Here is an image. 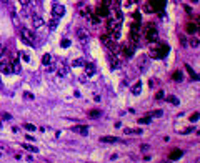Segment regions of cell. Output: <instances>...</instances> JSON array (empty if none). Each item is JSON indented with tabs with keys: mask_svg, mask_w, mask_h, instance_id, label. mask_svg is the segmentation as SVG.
<instances>
[{
	"mask_svg": "<svg viewBox=\"0 0 200 163\" xmlns=\"http://www.w3.org/2000/svg\"><path fill=\"white\" fill-rule=\"evenodd\" d=\"M97 15H98V17H107V15H108V7H107V5H100V7H98V9H97Z\"/></svg>",
	"mask_w": 200,
	"mask_h": 163,
	"instance_id": "5bb4252c",
	"label": "cell"
},
{
	"mask_svg": "<svg viewBox=\"0 0 200 163\" xmlns=\"http://www.w3.org/2000/svg\"><path fill=\"white\" fill-rule=\"evenodd\" d=\"M113 12H115V15H117V20L123 22V14H122V10L118 9V7H115V9H113Z\"/></svg>",
	"mask_w": 200,
	"mask_h": 163,
	"instance_id": "d4e9b609",
	"label": "cell"
},
{
	"mask_svg": "<svg viewBox=\"0 0 200 163\" xmlns=\"http://www.w3.org/2000/svg\"><path fill=\"white\" fill-rule=\"evenodd\" d=\"M107 28H108V35H110L113 40H118L120 38V28H122V22L115 19H110L107 22Z\"/></svg>",
	"mask_w": 200,
	"mask_h": 163,
	"instance_id": "6da1fadb",
	"label": "cell"
},
{
	"mask_svg": "<svg viewBox=\"0 0 200 163\" xmlns=\"http://www.w3.org/2000/svg\"><path fill=\"white\" fill-rule=\"evenodd\" d=\"M152 118H154L152 115H149V116H142V118H139V123H140V125H149L150 121H152Z\"/></svg>",
	"mask_w": 200,
	"mask_h": 163,
	"instance_id": "ac0fdd59",
	"label": "cell"
},
{
	"mask_svg": "<svg viewBox=\"0 0 200 163\" xmlns=\"http://www.w3.org/2000/svg\"><path fill=\"white\" fill-rule=\"evenodd\" d=\"M194 2H195V4H197V2H199V0H194Z\"/></svg>",
	"mask_w": 200,
	"mask_h": 163,
	"instance_id": "c3c4849f",
	"label": "cell"
},
{
	"mask_svg": "<svg viewBox=\"0 0 200 163\" xmlns=\"http://www.w3.org/2000/svg\"><path fill=\"white\" fill-rule=\"evenodd\" d=\"M25 150H28V152H32V153H38V148L37 146H33V145H28V143H23L22 145Z\"/></svg>",
	"mask_w": 200,
	"mask_h": 163,
	"instance_id": "ffe728a7",
	"label": "cell"
},
{
	"mask_svg": "<svg viewBox=\"0 0 200 163\" xmlns=\"http://www.w3.org/2000/svg\"><path fill=\"white\" fill-rule=\"evenodd\" d=\"M23 98H25V100H33V95L28 93V92H23Z\"/></svg>",
	"mask_w": 200,
	"mask_h": 163,
	"instance_id": "8d00e7d4",
	"label": "cell"
},
{
	"mask_svg": "<svg viewBox=\"0 0 200 163\" xmlns=\"http://www.w3.org/2000/svg\"><path fill=\"white\" fill-rule=\"evenodd\" d=\"M50 60H52V55H50V53H45V55L42 57V63H43L45 67H47V65H50V63H52Z\"/></svg>",
	"mask_w": 200,
	"mask_h": 163,
	"instance_id": "7402d4cb",
	"label": "cell"
},
{
	"mask_svg": "<svg viewBox=\"0 0 200 163\" xmlns=\"http://www.w3.org/2000/svg\"><path fill=\"white\" fill-rule=\"evenodd\" d=\"M122 48H123L122 52H123V55H125V57H132V55H134V45H123Z\"/></svg>",
	"mask_w": 200,
	"mask_h": 163,
	"instance_id": "2e32d148",
	"label": "cell"
},
{
	"mask_svg": "<svg viewBox=\"0 0 200 163\" xmlns=\"http://www.w3.org/2000/svg\"><path fill=\"white\" fill-rule=\"evenodd\" d=\"M77 38L80 40V43L82 45H85V43L89 42V32L85 30V28H77Z\"/></svg>",
	"mask_w": 200,
	"mask_h": 163,
	"instance_id": "8992f818",
	"label": "cell"
},
{
	"mask_svg": "<svg viewBox=\"0 0 200 163\" xmlns=\"http://www.w3.org/2000/svg\"><path fill=\"white\" fill-rule=\"evenodd\" d=\"M123 131H125L127 135H142L144 133L142 128H123Z\"/></svg>",
	"mask_w": 200,
	"mask_h": 163,
	"instance_id": "9a60e30c",
	"label": "cell"
},
{
	"mask_svg": "<svg viewBox=\"0 0 200 163\" xmlns=\"http://www.w3.org/2000/svg\"><path fill=\"white\" fill-rule=\"evenodd\" d=\"M2 120H12V115L10 113H2Z\"/></svg>",
	"mask_w": 200,
	"mask_h": 163,
	"instance_id": "f35d334b",
	"label": "cell"
},
{
	"mask_svg": "<svg viewBox=\"0 0 200 163\" xmlns=\"http://www.w3.org/2000/svg\"><path fill=\"white\" fill-rule=\"evenodd\" d=\"M23 128H25L27 131H35V130H37V126L32 125V123H25V125H23Z\"/></svg>",
	"mask_w": 200,
	"mask_h": 163,
	"instance_id": "f546056e",
	"label": "cell"
},
{
	"mask_svg": "<svg viewBox=\"0 0 200 163\" xmlns=\"http://www.w3.org/2000/svg\"><path fill=\"white\" fill-rule=\"evenodd\" d=\"M84 67H85V72H87V77H93L95 75V65L93 63L87 62V63H84Z\"/></svg>",
	"mask_w": 200,
	"mask_h": 163,
	"instance_id": "7c38bea8",
	"label": "cell"
},
{
	"mask_svg": "<svg viewBox=\"0 0 200 163\" xmlns=\"http://www.w3.org/2000/svg\"><path fill=\"white\" fill-rule=\"evenodd\" d=\"M0 128H2V123H0Z\"/></svg>",
	"mask_w": 200,
	"mask_h": 163,
	"instance_id": "681fc988",
	"label": "cell"
},
{
	"mask_svg": "<svg viewBox=\"0 0 200 163\" xmlns=\"http://www.w3.org/2000/svg\"><path fill=\"white\" fill-rule=\"evenodd\" d=\"M145 38L149 42H155L157 40V28L154 27V23H150V25L145 27Z\"/></svg>",
	"mask_w": 200,
	"mask_h": 163,
	"instance_id": "277c9868",
	"label": "cell"
},
{
	"mask_svg": "<svg viewBox=\"0 0 200 163\" xmlns=\"http://www.w3.org/2000/svg\"><path fill=\"white\" fill-rule=\"evenodd\" d=\"M172 78L175 80V82H182V80H183V73H182V72H173Z\"/></svg>",
	"mask_w": 200,
	"mask_h": 163,
	"instance_id": "603a6c76",
	"label": "cell"
},
{
	"mask_svg": "<svg viewBox=\"0 0 200 163\" xmlns=\"http://www.w3.org/2000/svg\"><path fill=\"white\" fill-rule=\"evenodd\" d=\"M72 131L79 133V135H84V136L89 135V128H87L85 125H75V126H72Z\"/></svg>",
	"mask_w": 200,
	"mask_h": 163,
	"instance_id": "30bf717a",
	"label": "cell"
},
{
	"mask_svg": "<svg viewBox=\"0 0 200 163\" xmlns=\"http://www.w3.org/2000/svg\"><path fill=\"white\" fill-rule=\"evenodd\" d=\"M185 70H187V72H188V73H190V77H192V78H194V80H199V75H197L195 72L192 70V67H190V65H185Z\"/></svg>",
	"mask_w": 200,
	"mask_h": 163,
	"instance_id": "cb8c5ba5",
	"label": "cell"
},
{
	"mask_svg": "<svg viewBox=\"0 0 200 163\" xmlns=\"http://www.w3.org/2000/svg\"><path fill=\"white\" fill-rule=\"evenodd\" d=\"M157 98H158V100H160V98H163V92H158L157 93Z\"/></svg>",
	"mask_w": 200,
	"mask_h": 163,
	"instance_id": "f6af8a7d",
	"label": "cell"
},
{
	"mask_svg": "<svg viewBox=\"0 0 200 163\" xmlns=\"http://www.w3.org/2000/svg\"><path fill=\"white\" fill-rule=\"evenodd\" d=\"M190 45L192 47H194V48H199V38H192V40H190Z\"/></svg>",
	"mask_w": 200,
	"mask_h": 163,
	"instance_id": "e575fe53",
	"label": "cell"
},
{
	"mask_svg": "<svg viewBox=\"0 0 200 163\" xmlns=\"http://www.w3.org/2000/svg\"><path fill=\"white\" fill-rule=\"evenodd\" d=\"M70 45H72V42H70V40H67V38L60 42V47H62V48H69Z\"/></svg>",
	"mask_w": 200,
	"mask_h": 163,
	"instance_id": "1f68e13d",
	"label": "cell"
},
{
	"mask_svg": "<svg viewBox=\"0 0 200 163\" xmlns=\"http://www.w3.org/2000/svg\"><path fill=\"white\" fill-rule=\"evenodd\" d=\"M162 115H163V112H162V110H155V112L152 113V116H155V118H160Z\"/></svg>",
	"mask_w": 200,
	"mask_h": 163,
	"instance_id": "d590c367",
	"label": "cell"
},
{
	"mask_svg": "<svg viewBox=\"0 0 200 163\" xmlns=\"http://www.w3.org/2000/svg\"><path fill=\"white\" fill-rule=\"evenodd\" d=\"M57 25H58V20H57V17H53V19L48 22V27H50V30H55Z\"/></svg>",
	"mask_w": 200,
	"mask_h": 163,
	"instance_id": "484cf974",
	"label": "cell"
},
{
	"mask_svg": "<svg viewBox=\"0 0 200 163\" xmlns=\"http://www.w3.org/2000/svg\"><path fill=\"white\" fill-rule=\"evenodd\" d=\"M0 72H4L5 75H12L14 73L12 63H10V62H0Z\"/></svg>",
	"mask_w": 200,
	"mask_h": 163,
	"instance_id": "9c48e42d",
	"label": "cell"
},
{
	"mask_svg": "<svg viewBox=\"0 0 200 163\" xmlns=\"http://www.w3.org/2000/svg\"><path fill=\"white\" fill-rule=\"evenodd\" d=\"M187 32L188 33H197V25L195 23H188V25H187Z\"/></svg>",
	"mask_w": 200,
	"mask_h": 163,
	"instance_id": "83f0119b",
	"label": "cell"
},
{
	"mask_svg": "<svg viewBox=\"0 0 200 163\" xmlns=\"http://www.w3.org/2000/svg\"><path fill=\"white\" fill-rule=\"evenodd\" d=\"M100 141H102V143H118V141H120V138H118V136H108V135H105V136H100Z\"/></svg>",
	"mask_w": 200,
	"mask_h": 163,
	"instance_id": "8fae6325",
	"label": "cell"
},
{
	"mask_svg": "<svg viewBox=\"0 0 200 163\" xmlns=\"http://www.w3.org/2000/svg\"><path fill=\"white\" fill-rule=\"evenodd\" d=\"M4 53H5V48H4V45L0 43V58H2V55H4Z\"/></svg>",
	"mask_w": 200,
	"mask_h": 163,
	"instance_id": "7bdbcfd3",
	"label": "cell"
},
{
	"mask_svg": "<svg viewBox=\"0 0 200 163\" xmlns=\"http://www.w3.org/2000/svg\"><path fill=\"white\" fill-rule=\"evenodd\" d=\"M19 2H20V4L23 5V7H28V5L32 4V2H30V0H19Z\"/></svg>",
	"mask_w": 200,
	"mask_h": 163,
	"instance_id": "60d3db41",
	"label": "cell"
},
{
	"mask_svg": "<svg viewBox=\"0 0 200 163\" xmlns=\"http://www.w3.org/2000/svg\"><path fill=\"white\" fill-rule=\"evenodd\" d=\"M163 2H165V0H150V4L154 5L155 10H162L163 9Z\"/></svg>",
	"mask_w": 200,
	"mask_h": 163,
	"instance_id": "e0dca14e",
	"label": "cell"
},
{
	"mask_svg": "<svg viewBox=\"0 0 200 163\" xmlns=\"http://www.w3.org/2000/svg\"><path fill=\"white\" fill-rule=\"evenodd\" d=\"M89 116L90 118H98V116H100V112H98V110H92V112L89 113Z\"/></svg>",
	"mask_w": 200,
	"mask_h": 163,
	"instance_id": "836d02e7",
	"label": "cell"
},
{
	"mask_svg": "<svg viewBox=\"0 0 200 163\" xmlns=\"http://www.w3.org/2000/svg\"><path fill=\"white\" fill-rule=\"evenodd\" d=\"M120 2H122V0H117V4H120Z\"/></svg>",
	"mask_w": 200,
	"mask_h": 163,
	"instance_id": "7dc6e473",
	"label": "cell"
},
{
	"mask_svg": "<svg viewBox=\"0 0 200 163\" xmlns=\"http://www.w3.org/2000/svg\"><path fill=\"white\" fill-rule=\"evenodd\" d=\"M67 73H69V70H67L65 65H60V67H58V75H60V77H67Z\"/></svg>",
	"mask_w": 200,
	"mask_h": 163,
	"instance_id": "4316f807",
	"label": "cell"
},
{
	"mask_svg": "<svg viewBox=\"0 0 200 163\" xmlns=\"http://www.w3.org/2000/svg\"><path fill=\"white\" fill-rule=\"evenodd\" d=\"M82 65H84V60H82V58H77V60L72 62V67H82Z\"/></svg>",
	"mask_w": 200,
	"mask_h": 163,
	"instance_id": "d6a6232c",
	"label": "cell"
},
{
	"mask_svg": "<svg viewBox=\"0 0 200 163\" xmlns=\"http://www.w3.org/2000/svg\"><path fill=\"white\" fill-rule=\"evenodd\" d=\"M167 100H168L170 103H172V105H178V103H180V100H178L177 97H173V95H168Z\"/></svg>",
	"mask_w": 200,
	"mask_h": 163,
	"instance_id": "f1b7e54d",
	"label": "cell"
},
{
	"mask_svg": "<svg viewBox=\"0 0 200 163\" xmlns=\"http://www.w3.org/2000/svg\"><path fill=\"white\" fill-rule=\"evenodd\" d=\"M140 92H142V83L137 82V83L134 85V88H132V93H134V95H140Z\"/></svg>",
	"mask_w": 200,
	"mask_h": 163,
	"instance_id": "d6986e66",
	"label": "cell"
},
{
	"mask_svg": "<svg viewBox=\"0 0 200 163\" xmlns=\"http://www.w3.org/2000/svg\"><path fill=\"white\" fill-rule=\"evenodd\" d=\"M182 157H183V152H182V150H178V148L172 150V152H170V155H168V158H170V160H178V158H182Z\"/></svg>",
	"mask_w": 200,
	"mask_h": 163,
	"instance_id": "4fadbf2b",
	"label": "cell"
},
{
	"mask_svg": "<svg viewBox=\"0 0 200 163\" xmlns=\"http://www.w3.org/2000/svg\"><path fill=\"white\" fill-rule=\"evenodd\" d=\"M192 131H194V128H185V130H182L180 133L182 135H188V133H192Z\"/></svg>",
	"mask_w": 200,
	"mask_h": 163,
	"instance_id": "ab89813d",
	"label": "cell"
},
{
	"mask_svg": "<svg viewBox=\"0 0 200 163\" xmlns=\"http://www.w3.org/2000/svg\"><path fill=\"white\" fill-rule=\"evenodd\" d=\"M190 120L192 121H197V120H199V113H194V115L190 116Z\"/></svg>",
	"mask_w": 200,
	"mask_h": 163,
	"instance_id": "b9f144b4",
	"label": "cell"
},
{
	"mask_svg": "<svg viewBox=\"0 0 200 163\" xmlns=\"http://www.w3.org/2000/svg\"><path fill=\"white\" fill-rule=\"evenodd\" d=\"M32 25L33 28H43L45 27V20L37 14H32Z\"/></svg>",
	"mask_w": 200,
	"mask_h": 163,
	"instance_id": "52a82bcc",
	"label": "cell"
},
{
	"mask_svg": "<svg viewBox=\"0 0 200 163\" xmlns=\"http://www.w3.org/2000/svg\"><path fill=\"white\" fill-rule=\"evenodd\" d=\"M117 67H118V60H117V58H112V57H110V68L113 70V68H117Z\"/></svg>",
	"mask_w": 200,
	"mask_h": 163,
	"instance_id": "4dcf8cb0",
	"label": "cell"
},
{
	"mask_svg": "<svg viewBox=\"0 0 200 163\" xmlns=\"http://www.w3.org/2000/svg\"><path fill=\"white\" fill-rule=\"evenodd\" d=\"M0 2H2V4H7V2H9V0H0Z\"/></svg>",
	"mask_w": 200,
	"mask_h": 163,
	"instance_id": "bcb514c9",
	"label": "cell"
},
{
	"mask_svg": "<svg viewBox=\"0 0 200 163\" xmlns=\"http://www.w3.org/2000/svg\"><path fill=\"white\" fill-rule=\"evenodd\" d=\"M100 40H102V43H103L105 47H107L108 50L117 52V45L113 43V38H112L110 35H108V33H107V35H102V37H100Z\"/></svg>",
	"mask_w": 200,
	"mask_h": 163,
	"instance_id": "5b68a950",
	"label": "cell"
},
{
	"mask_svg": "<svg viewBox=\"0 0 200 163\" xmlns=\"http://www.w3.org/2000/svg\"><path fill=\"white\" fill-rule=\"evenodd\" d=\"M168 53V45H160L158 47V48H152V50H150V55L154 57V58H162L163 55H167Z\"/></svg>",
	"mask_w": 200,
	"mask_h": 163,
	"instance_id": "3957f363",
	"label": "cell"
},
{
	"mask_svg": "<svg viewBox=\"0 0 200 163\" xmlns=\"http://www.w3.org/2000/svg\"><path fill=\"white\" fill-rule=\"evenodd\" d=\"M10 63H12V70H14V73H20V72H22V68H20V63L17 60L15 62H10Z\"/></svg>",
	"mask_w": 200,
	"mask_h": 163,
	"instance_id": "44dd1931",
	"label": "cell"
},
{
	"mask_svg": "<svg viewBox=\"0 0 200 163\" xmlns=\"http://www.w3.org/2000/svg\"><path fill=\"white\" fill-rule=\"evenodd\" d=\"M20 57H22V58H23L25 62H30V57H28L27 53H25V52H20Z\"/></svg>",
	"mask_w": 200,
	"mask_h": 163,
	"instance_id": "74e56055",
	"label": "cell"
},
{
	"mask_svg": "<svg viewBox=\"0 0 200 163\" xmlns=\"http://www.w3.org/2000/svg\"><path fill=\"white\" fill-rule=\"evenodd\" d=\"M112 2H113V0H102V4H103V5H107V7L112 4Z\"/></svg>",
	"mask_w": 200,
	"mask_h": 163,
	"instance_id": "ee69618b",
	"label": "cell"
},
{
	"mask_svg": "<svg viewBox=\"0 0 200 163\" xmlns=\"http://www.w3.org/2000/svg\"><path fill=\"white\" fill-rule=\"evenodd\" d=\"M52 14H53V17H64L65 15V7L64 5H58V4H53V9H52Z\"/></svg>",
	"mask_w": 200,
	"mask_h": 163,
	"instance_id": "ba28073f",
	"label": "cell"
},
{
	"mask_svg": "<svg viewBox=\"0 0 200 163\" xmlns=\"http://www.w3.org/2000/svg\"><path fill=\"white\" fill-rule=\"evenodd\" d=\"M20 40L23 43H27V45H33L35 42V35H33L32 30H28L25 27H20Z\"/></svg>",
	"mask_w": 200,
	"mask_h": 163,
	"instance_id": "7a4b0ae2",
	"label": "cell"
}]
</instances>
